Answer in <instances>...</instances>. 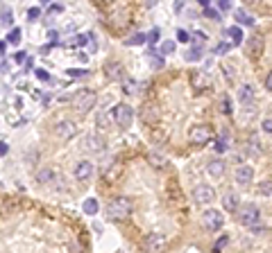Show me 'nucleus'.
<instances>
[{
  "mask_svg": "<svg viewBox=\"0 0 272 253\" xmlns=\"http://www.w3.org/2000/svg\"><path fill=\"white\" fill-rule=\"evenodd\" d=\"M132 210H134L132 199H127V197H114L109 203H107V217H109V220H114V222L129 220Z\"/></svg>",
  "mask_w": 272,
  "mask_h": 253,
  "instance_id": "obj_1",
  "label": "nucleus"
},
{
  "mask_svg": "<svg viewBox=\"0 0 272 253\" xmlns=\"http://www.w3.org/2000/svg\"><path fill=\"white\" fill-rule=\"evenodd\" d=\"M71 102H73V109H75L77 113L84 115L98 104V93H95V91H89V89H82L71 97Z\"/></svg>",
  "mask_w": 272,
  "mask_h": 253,
  "instance_id": "obj_2",
  "label": "nucleus"
},
{
  "mask_svg": "<svg viewBox=\"0 0 272 253\" xmlns=\"http://www.w3.org/2000/svg\"><path fill=\"white\" fill-rule=\"evenodd\" d=\"M238 222L243 224V226H247V228H252V226H256V224L261 222V210H259V206L256 203H245V206H238Z\"/></svg>",
  "mask_w": 272,
  "mask_h": 253,
  "instance_id": "obj_3",
  "label": "nucleus"
},
{
  "mask_svg": "<svg viewBox=\"0 0 272 253\" xmlns=\"http://www.w3.org/2000/svg\"><path fill=\"white\" fill-rule=\"evenodd\" d=\"M111 118H114V124H118L120 129H127V126L134 122V109L129 104H125V102H118V104L114 106Z\"/></svg>",
  "mask_w": 272,
  "mask_h": 253,
  "instance_id": "obj_4",
  "label": "nucleus"
},
{
  "mask_svg": "<svg viewBox=\"0 0 272 253\" xmlns=\"http://www.w3.org/2000/svg\"><path fill=\"white\" fill-rule=\"evenodd\" d=\"M61 179H64V177H59V174H57L52 167L39 170V172H37V181H39V186H48V188H64L66 183L61 181Z\"/></svg>",
  "mask_w": 272,
  "mask_h": 253,
  "instance_id": "obj_5",
  "label": "nucleus"
},
{
  "mask_svg": "<svg viewBox=\"0 0 272 253\" xmlns=\"http://www.w3.org/2000/svg\"><path fill=\"white\" fill-rule=\"evenodd\" d=\"M188 138H191V143H195V145H207V143H211L213 140V131L209 129L207 124H195V126H191V131H188Z\"/></svg>",
  "mask_w": 272,
  "mask_h": 253,
  "instance_id": "obj_6",
  "label": "nucleus"
},
{
  "mask_svg": "<svg viewBox=\"0 0 272 253\" xmlns=\"http://www.w3.org/2000/svg\"><path fill=\"white\" fill-rule=\"evenodd\" d=\"M52 131H55L57 138L61 140H71L77 136V124L73 122V120H57L55 126H52Z\"/></svg>",
  "mask_w": 272,
  "mask_h": 253,
  "instance_id": "obj_7",
  "label": "nucleus"
},
{
  "mask_svg": "<svg viewBox=\"0 0 272 253\" xmlns=\"http://www.w3.org/2000/svg\"><path fill=\"white\" fill-rule=\"evenodd\" d=\"M213 199H216V190L211 186H207V183H200V186H195V190H193V201H195L197 206H209Z\"/></svg>",
  "mask_w": 272,
  "mask_h": 253,
  "instance_id": "obj_8",
  "label": "nucleus"
},
{
  "mask_svg": "<svg viewBox=\"0 0 272 253\" xmlns=\"http://www.w3.org/2000/svg\"><path fill=\"white\" fill-rule=\"evenodd\" d=\"M202 224L209 228V231H220L222 224H225V215H222L220 210H213V208H209V210L202 213Z\"/></svg>",
  "mask_w": 272,
  "mask_h": 253,
  "instance_id": "obj_9",
  "label": "nucleus"
},
{
  "mask_svg": "<svg viewBox=\"0 0 272 253\" xmlns=\"http://www.w3.org/2000/svg\"><path fill=\"white\" fill-rule=\"evenodd\" d=\"M84 149L86 152H91V154H102L107 149V140H105V136H100V134H89L84 138Z\"/></svg>",
  "mask_w": 272,
  "mask_h": 253,
  "instance_id": "obj_10",
  "label": "nucleus"
},
{
  "mask_svg": "<svg viewBox=\"0 0 272 253\" xmlns=\"http://www.w3.org/2000/svg\"><path fill=\"white\" fill-rule=\"evenodd\" d=\"M234 179L238 186H250L252 179H254V167L252 165H238L234 172Z\"/></svg>",
  "mask_w": 272,
  "mask_h": 253,
  "instance_id": "obj_11",
  "label": "nucleus"
},
{
  "mask_svg": "<svg viewBox=\"0 0 272 253\" xmlns=\"http://www.w3.org/2000/svg\"><path fill=\"white\" fill-rule=\"evenodd\" d=\"M73 174H75L77 181H89V179L93 177V165H91V160H80V163L75 165V170H73Z\"/></svg>",
  "mask_w": 272,
  "mask_h": 253,
  "instance_id": "obj_12",
  "label": "nucleus"
},
{
  "mask_svg": "<svg viewBox=\"0 0 272 253\" xmlns=\"http://www.w3.org/2000/svg\"><path fill=\"white\" fill-rule=\"evenodd\" d=\"M163 244H166V240L161 237V233H150V235L145 237V242H143L145 251H161Z\"/></svg>",
  "mask_w": 272,
  "mask_h": 253,
  "instance_id": "obj_13",
  "label": "nucleus"
},
{
  "mask_svg": "<svg viewBox=\"0 0 272 253\" xmlns=\"http://www.w3.org/2000/svg\"><path fill=\"white\" fill-rule=\"evenodd\" d=\"M225 170H227V163L222 158H211L207 163V172L211 174L213 179H220L222 174H225Z\"/></svg>",
  "mask_w": 272,
  "mask_h": 253,
  "instance_id": "obj_14",
  "label": "nucleus"
},
{
  "mask_svg": "<svg viewBox=\"0 0 272 253\" xmlns=\"http://www.w3.org/2000/svg\"><path fill=\"white\" fill-rule=\"evenodd\" d=\"M105 75L109 77L111 81H123V77H125V72H123V66H120V63H116V61H109L105 66Z\"/></svg>",
  "mask_w": 272,
  "mask_h": 253,
  "instance_id": "obj_15",
  "label": "nucleus"
},
{
  "mask_svg": "<svg viewBox=\"0 0 272 253\" xmlns=\"http://www.w3.org/2000/svg\"><path fill=\"white\" fill-rule=\"evenodd\" d=\"M238 206H241V201H238V194L236 192H227L225 197H222V208H225L227 213H236Z\"/></svg>",
  "mask_w": 272,
  "mask_h": 253,
  "instance_id": "obj_16",
  "label": "nucleus"
},
{
  "mask_svg": "<svg viewBox=\"0 0 272 253\" xmlns=\"http://www.w3.org/2000/svg\"><path fill=\"white\" fill-rule=\"evenodd\" d=\"M191 84H193V89H197V91L207 89L209 86V75L207 72H202V70H195L191 75Z\"/></svg>",
  "mask_w": 272,
  "mask_h": 253,
  "instance_id": "obj_17",
  "label": "nucleus"
},
{
  "mask_svg": "<svg viewBox=\"0 0 272 253\" xmlns=\"http://www.w3.org/2000/svg\"><path fill=\"white\" fill-rule=\"evenodd\" d=\"M222 34H225V38H229L231 46H241V43H243V30L238 25L229 27V30H225Z\"/></svg>",
  "mask_w": 272,
  "mask_h": 253,
  "instance_id": "obj_18",
  "label": "nucleus"
},
{
  "mask_svg": "<svg viewBox=\"0 0 272 253\" xmlns=\"http://www.w3.org/2000/svg\"><path fill=\"white\" fill-rule=\"evenodd\" d=\"M238 100L243 102V106H245V104H252V102H254V89H252L250 84L241 86V89H238Z\"/></svg>",
  "mask_w": 272,
  "mask_h": 253,
  "instance_id": "obj_19",
  "label": "nucleus"
},
{
  "mask_svg": "<svg viewBox=\"0 0 272 253\" xmlns=\"http://www.w3.org/2000/svg\"><path fill=\"white\" fill-rule=\"evenodd\" d=\"M141 118H143V122H145V124H154V122L159 120V111L154 109V106H150V104H148L143 111H141Z\"/></svg>",
  "mask_w": 272,
  "mask_h": 253,
  "instance_id": "obj_20",
  "label": "nucleus"
},
{
  "mask_svg": "<svg viewBox=\"0 0 272 253\" xmlns=\"http://www.w3.org/2000/svg\"><path fill=\"white\" fill-rule=\"evenodd\" d=\"M82 210H84V215H98V210H100L98 199H95V197L84 199V203H82Z\"/></svg>",
  "mask_w": 272,
  "mask_h": 253,
  "instance_id": "obj_21",
  "label": "nucleus"
},
{
  "mask_svg": "<svg viewBox=\"0 0 272 253\" xmlns=\"http://www.w3.org/2000/svg\"><path fill=\"white\" fill-rule=\"evenodd\" d=\"M234 18H236V23H241V25H247V27L254 25V18H252L250 14L245 12V9H236V12H234Z\"/></svg>",
  "mask_w": 272,
  "mask_h": 253,
  "instance_id": "obj_22",
  "label": "nucleus"
},
{
  "mask_svg": "<svg viewBox=\"0 0 272 253\" xmlns=\"http://www.w3.org/2000/svg\"><path fill=\"white\" fill-rule=\"evenodd\" d=\"M184 59L186 61H200L202 59V46H195V43H193V46L188 48V52L184 55Z\"/></svg>",
  "mask_w": 272,
  "mask_h": 253,
  "instance_id": "obj_23",
  "label": "nucleus"
},
{
  "mask_svg": "<svg viewBox=\"0 0 272 253\" xmlns=\"http://www.w3.org/2000/svg\"><path fill=\"white\" fill-rule=\"evenodd\" d=\"M145 41H148V34L136 32V34H132V36L125 38V46H143Z\"/></svg>",
  "mask_w": 272,
  "mask_h": 253,
  "instance_id": "obj_24",
  "label": "nucleus"
},
{
  "mask_svg": "<svg viewBox=\"0 0 272 253\" xmlns=\"http://www.w3.org/2000/svg\"><path fill=\"white\" fill-rule=\"evenodd\" d=\"M0 23H3L5 27H9L14 23V12L9 7H3L0 9Z\"/></svg>",
  "mask_w": 272,
  "mask_h": 253,
  "instance_id": "obj_25",
  "label": "nucleus"
},
{
  "mask_svg": "<svg viewBox=\"0 0 272 253\" xmlns=\"http://www.w3.org/2000/svg\"><path fill=\"white\" fill-rule=\"evenodd\" d=\"M220 111H222L225 115H231V113H234V106H231V97H229V95H222V97H220Z\"/></svg>",
  "mask_w": 272,
  "mask_h": 253,
  "instance_id": "obj_26",
  "label": "nucleus"
},
{
  "mask_svg": "<svg viewBox=\"0 0 272 253\" xmlns=\"http://www.w3.org/2000/svg\"><path fill=\"white\" fill-rule=\"evenodd\" d=\"M175 48H177V43H175V41H163V43H161V48H159V55H161V57L173 55Z\"/></svg>",
  "mask_w": 272,
  "mask_h": 253,
  "instance_id": "obj_27",
  "label": "nucleus"
},
{
  "mask_svg": "<svg viewBox=\"0 0 272 253\" xmlns=\"http://www.w3.org/2000/svg\"><path fill=\"white\" fill-rule=\"evenodd\" d=\"M21 27H12V32L7 34V43H12V46H18L21 43Z\"/></svg>",
  "mask_w": 272,
  "mask_h": 253,
  "instance_id": "obj_28",
  "label": "nucleus"
},
{
  "mask_svg": "<svg viewBox=\"0 0 272 253\" xmlns=\"http://www.w3.org/2000/svg\"><path fill=\"white\" fill-rule=\"evenodd\" d=\"M247 147H250V154H261V143H259V136H250V143H247Z\"/></svg>",
  "mask_w": 272,
  "mask_h": 253,
  "instance_id": "obj_29",
  "label": "nucleus"
},
{
  "mask_svg": "<svg viewBox=\"0 0 272 253\" xmlns=\"http://www.w3.org/2000/svg\"><path fill=\"white\" fill-rule=\"evenodd\" d=\"M261 48H263V38H261V36L252 38V43H250V55H252V57H256V55L261 52Z\"/></svg>",
  "mask_w": 272,
  "mask_h": 253,
  "instance_id": "obj_30",
  "label": "nucleus"
},
{
  "mask_svg": "<svg viewBox=\"0 0 272 253\" xmlns=\"http://www.w3.org/2000/svg\"><path fill=\"white\" fill-rule=\"evenodd\" d=\"M148 158H150V165H152V167H159V170L166 167V158L159 156V154H150Z\"/></svg>",
  "mask_w": 272,
  "mask_h": 253,
  "instance_id": "obj_31",
  "label": "nucleus"
},
{
  "mask_svg": "<svg viewBox=\"0 0 272 253\" xmlns=\"http://www.w3.org/2000/svg\"><path fill=\"white\" fill-rule=\"evenodd\" d=\"M123 93L125 95H134L136 93V81L134 79H125L123 77Z\"/></svg>",
  "mask_w": 272,
  "mask_h": 253,
  "instance_id": "obj_32",
  "label": "nucleus"
},
{
  "mask_svg": "<svg viewBox=\"0 0 272 253\" xmlns=\"http://www.w3.org/2000/svg\"><path fill=\"white\" fill-rule=\"evenodd\" d=\"M148 61H150V66H152V68H157V70H161V68L166 66V63H163V59H161V57L152 55V52H150V55H148Z\"/></svg>",
  "mask_w": 272,
  "mask_h": 253,
  "instance_id": "obj_33",
  "label": "nucleus"
},
{
  "mask_svg": "<svg viewBox=\"0 0 272 253\" xmlns=\"http://www.w3.org/2000/svg\"><path fill=\"white\" fill-rule=\"evenodd\" d=\"M159 38H161V30H159V27H152V30L148 32V43L154 48V43H157Z\"/></svg>",
  "mask_w": 272,
  "mask_h": 253,
  "instance_id": "obj_34",
  "label": "nucleus"
},
{
  "mask_svg": "<svg viewBox=\"0 0 272 253\" xmlns=\"http://www.w3.org/2000/svg\"><path fill=\"white\" fill-rule=\"evenodd\" d=\"M118 172H120V163H114V165H111V167L105 172V179H107V181H114V177H116Z\"/></svg>",
  "mask_w": 272,
  "mask_h": 253,
  "instance_id": "obj_35",
  "label": "nucleus"
},
{
  "mask_svg": "<svg viewBox=\"0 0 272 253\" xmlns=\"http://www.w3.org/2000/svg\"><path fill=\"white\" fill-rule=\"evenodd\" d=\"M204 41H207V34H204V32L197 30V32L191 34V43H195V46H202Z\"/></svg>",
  "mask_w": 272,
  "mask_h": 253,
  "instance_id": "obj_36",
  "label": "nucleus"
},
{
  "mask_svg": "<svg viewBox=\"0 0 272 253\" xmlns=\"http://www.w3.org/2000/svg\"><path fill=\"white\" fill-rule=\"evenodd\" d=\"M227 244H229V235H222V237H218V242H216V244H213V251H222V249H225V246Z\"/></svg>",
  "mask_w": 272,
  "mask_h": 253,
  "instance_id": "obj_37",
  "label": "nucleus"
},
{
  "mask_svg": "<svg viewBox=\"0 0 272 253\" xmlns=\"http://www.w3.org/2000/svg\"><path fill=\"white\" fill-rule=\"evenodd\" d=\"M95 122H98V126H102V129H107V126H111V124H109V115H107L105 111H100V113H98V118H95Z\"/></svg>",
  "mask_w": 272,
  "mask_h": 253,
  "instance_id": "obj_38",
  "label": "nucleus"
},
{
  "mask_svg": "<svg viewBox=\"0 0 272 253\" xmlns=\"http://www.w3.org/2000/svg\"><path fill=\"white\" fill-rule=\"evenodd\" d=\"M175 34H177V41L179 43H188V41H191V34H188L186 30H177Z\"/></svg>",
  "mask_w": 272,
  "mask_h": 253,
  "instance_id": "obj_39",
  "label": "nucleus"
},
{
  "mask_svg": "<svg viewBox=\"0 0 272 253\" xmlns=\"http://www.w3.org/2000/svg\"><path fill=\"white\" fill-rule=\"evenodd\" d=\"M259 192L261 194H268V197H272V181H265L259 186Z\"/></svg>",
  "mask_w": 272,
  "mask_h": 253,
  "instance_id": "obj_40",
  "label": "nucleus"
},
{
  "mask_svg": "<svg viewBox=\"0 0 272 253\" xmlns=\"http://www.w3.org/2000/svg\"><path fill=\"white\" fill-rule=\"evenodd\" d=\"M231 50V43H227V41H222L220 46L216 48V55H227V52Z\"/></svg>",
  "mask_w": 272,
  "mask_h": 253,
  "instance_id": "obj_41",
  "label": "nucleus"
},
{
  "mask_svg": "<svg viewBox=\"0 0 272 253\" xmlns=\"http://www.w3.org/2000/svg\"><path fill=\"white\" fill-rule=\"evenodd\" d=\"M39 16H41V9H39V7H30V9H27V21H37Z\"/></svg>",
  "mask_w": 272,
  "mask_h": 253,
  "instance_id": "obj_42",
  "label": "nucleus"
},
{
  "mask_svg": "<svg viewBox=\"0 0 272 253\" xmlns=\"http://www.w3.org/2000/svg\"><path fill=\"white\" fill-rule=\"evenodd\" d=\"M204 16H207V18H211V21H220V16H218V12H216V9H211V7H207V9H204Z\"/></svg>",
  "mask_w": 272,
  "mask_h": 253,
  "instance_id": "obj_43",
  "label": "nucleus"
},
{
  "mask_svg": "<svg viewBox=\"0 0 272 253\" xmlns=\"http://www.w3.org/2000/svg\"><path fill=\"white\" fill-rule=\"evenodd\" d=\"M261 129H263L265 134H272V118H265L263 122H261Z\"/></svg>",
  "mask_w": 272,
  "mask_h": 253,
  "instance_id": "obj_44",
  "label": "nucleus"
},
{
  "mask_svg": "<svg viewBox=\"0 0 272 253\" xmlns=\"http://www.w3.org/2000/svg\"><path fill=\"white\" fill-rule=\"evenodd\" d=\"M37 77H39V79H41V81H48V79H50V75H48V70H43V68H37Z\"/></svg>",
  "mask_w": 272,
  "mask_h": 253,
  "instance_id": "obj_45",
  "label": "nucleus"
},
{
  "mask_svg": "<svg viewBox=\"0 0 272 253\" xmlns=\"http://www.w3.org/2000/svg\"><path fill=\"white\" fill-rule=\"evenodd\" d=\"M68 75H71V77H86V75H89V70H75V68H71V70H68Z\"/></svg>",
  "mask_w": 272,
  "mask_h": 253,
  "instance_id": "obj_46",
  "label": "nucleus"
},
{
  "mask_svg": "<svg viewBox=\"0 0 272 253\" xmlns=\"http://www.w3.org/2000/svg\"><path fill=\"white\" fill-rule=\"evenodd\" d=\"M218 5H220L222 12H229L231 9V0H218Z\"/></svg>",
  "mask_w": 272,
  "mask_h": 253,
  "instance_id": "obj_47",
  "label": "nucleus"
},
{
  "mask_svg": "<svg viewBox=\"0 0 272 253\" xmlns=\"http://www.w3.org/2000/svg\"><path fill=\"white\" fill-rule=\"evenodd\" d=\"M64 12V5H50V14H61Z\"/></svg>",
  "mask_w": 272,
  "mask_h": 253,
  "instance_id": "obj_48",
  "label": "nucleus"
},
{
  "mask_svg": "<svg viewBox=\"0 0 272 253\" xmlns=\"http://www.w3.org/2000/svg\"><path fill=\"white\" fill-rule=\"evenodd\" d=\"M265 89H268L270 93H272V70L268 72V77H265Z\"/></svg>",
  "mask_w": 272,
  "mask_h": 253,
  "instance_id": "obj_49",
  "label": "nucleus"
},
{
  "mask_svg": "<svg viewBox=\"0 0 272 253\" xmlns=\"http://www.w3.org/2000/svg\"><path fill=\"white\" fill-rule=\"evenodd\" d=\"M14 59H16L18 63H25V52H18V55L14 57Z\"/></svg>",
  "mask_w": 272,
  "mask_h": 253,
  "instance_id": "obj_50",
  "label": "nucleus"
},
{
  "mask_svg": "<svg viewBox=\"0 0 272 253\" xmlns=\"http://www.w3.org/2000/svg\"><path fill=\"white\" fill-rule=\"evenodd\" d=\"M184 3H186V0H177V3H175V12H182Z\"/></svg>",
  "mask_w": 272,
  "mask_h": 253,
  "instance_id": "obj_51",
  "label": "nucleus"
},
{
  "mask_svg": "<svg viewBox=\"0 0 272 253\" xmlns=\"http://www.w3.org/2000/svg\"><path fill=\"white\" fill-rule=\"evenodd\" d=\"M57 34H59V32H55V30L48 32V36H50V41H52V43H57Z\"/></svg>",
  "mask_w": 272,
  "mask_h": 253,
  "instance_id": "obj_52",
  "label": "nucleus"
},
{
  "mask_svg": "<svg viewBox=\"0 0 272 253\" xmlns=\"http://www.w3.org/2000/svg\"><path fill=\"white\" fill-rule=\"evenodd\" d=\"M5 154H7V145L0 143V156H5Z\"/></svg>",
  "mask_w": 272,
  "mask_h": 253,
  "instance_id": "obj_53",
  "label": "nucleus"
},
{
  "mask_svg": "<svg viewBox=\"0 0 272 253\" xmlns=\"http://www.w3.org/2000/svg\"><path fill=\"white\" fill-rule=\"evenodd\" d=\"M157 3H159V0H145V5H148V7H154Z\"/></svg>",
  "mask_w": 272,
  "mask_h": 253,
  "instance_id": "obj_54",
  "label": "nucleus"
},
{
  "mask_svg": "<svg viewBox=\"0 0 272 253\" xmlns=\"http://www.w3.org/2000/svg\"><path fill=\"white\" fill-rule=\"evenodd\" d=\"M197 3H200L202 7H209V0H197Z\"/></svg>",
  "mask_w": 272,
  "mask_h": 253,
  "instance_id": "obj_55",
  "label": "nucleus"
},
{
  "mask_svg": "<svg viewBox=\"0 0 272 253\" xmlns=\"http://www.w3.org/2000/svg\"><path fill=\"white\" fill-rule=\"evenodd\" d=\"M5 68H7V63H0V72H5Z\"/></svg>",
  "mask_w": 272,
  "mask_h": 253,
  "instance_id": "obj_56",
  "label": "nucleus"
},
{
  "mask_svg": "<svg viewBox=\"0 0 272 253\" xmlns=\"http://www.w3.org/2000/svg\"><path fill=\"white\" fill-rule=\"evenodd\" d=\"M52 3V0H41V5H50Z\"/></svg>",
  "mask_w": 272,
  "mask_h": 253,
  "instance_id": "obj_57",
  "label": "nucleus"
}]
</instances>
